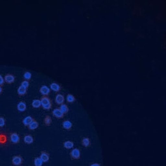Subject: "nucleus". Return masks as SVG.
Here are the masks:
<instances>
[{"instance_id": "1", "label": "nucleus", "mask_w": 166, "mask_h": 166, "mask_svg": "<svg viewBox=\"0 0 166 166\" xmlns=\"http://www.w3.org/2000/svg\"><path fill=\"white\" fill-rule=\"evenodd\" d=\"M81 152L80 149L77 148H73L69 152V156L73 160H78L81 158Z\"/></svg>"}, {"instance_id": "2", "label": "nucleus", "mask_w": 166, "mask_h": 166, "mask_svg": "<svg viewBox=\"0 0 166 166\" xmlns=\"http://www.w3.org/2000/svg\"><path fill=\"white\" fill-rule=\"evenodd\" d=\"M40 101L44 109L48 110L51 109L52 107V103L51 100L49 97L46 96H44L41 99Z\"/></svg>"}, {"instance_id": "3", "label": "nucleus", "mask_w": 166, "mask_h": 166, "mask_svg": "<svg viewBox=\"0 0 166 166\" xmlns=\"http://www.w3.org/2000/svg\"><path fill=\"white\" fill-rule=\"evenodd\" d=\"M23 162V159L21 156L17 155L13 157L12 159V163L14 165L20 166Z\"/></svg>"}, {"instance_id": "4", "label": "nucleus", "mask_w": 166, "mask_h": 166, "mask_svg": "<svg viewBox=\"0 0 166 166\" xmlns=\"http://www.w3.org/2000/svg\"><path fill=\"white\" fill-rule=\"evenodd\" d=\"M39 157L43 161V163H47L50 159V155L47 151L45 150H43L41 152Z\"/></svg>"}, {"instance_id": "5", "label": "nucleus", "mask_w": 166, "mask_h": 166, "mask_svg": "<svg viewBox=\"0 0 166 166\" xmlns=\"http://www.w3.org/2000/svg\"><path fill=\"white\" fill-rule=\"evenodd\" d=\"M10 139L11 141L13 144H18L20 142V136L17 133L14 132L10 134Z\"/></svg>"}, {"instance_id": "6", "label": "nucleus", "mask_w": 166, "mask_h": 166, "mask_svg": "<svg viewBox=\"0 0 166 166\" xmlns=\"http://www.w3.org/2000/svg\"><path fill=\"white\" fill-rule=\"evenodd\" d=\"M8 136L5 133H1L0 134V145L5 146L8 143Z\"/></svg>"}, {"instance_id": "7", "label": "nucleus", "mask_w": 166, "mask_h": 166, "mask_svg": "<svg viewBox=\"0 0 166 166\" xmlns=\"http://www.w3.org/2000/svg\"><path fill=\"white\" fill-rule=\"evenodd\" d=\"M4 81L7 84H13L15 81V78L13 75L8 74L5 76Z\"/></svg>"}, {"instance_id": "8", "label": "nucleus", "mask_w": 166, "mask_h": 166, "mask_svg": "<svg viewBox=\"0 0 166 166\" xmlns=\"http://www.w3.org/2000/svg\"><path fill=\"white\" fill-rule=\"evenodd\" d=\"M53 115L58 118H62L64 117V114L60 109H55L53 111Z\"/></svg>"}, {"instance_id": "9", "label": "nucleus", "mask_w": 166, "mask_h": 166, "mask_svg": "<svg viewBox=\"0 0 166 166\" xmlns=\"http://www.w3.org/2000/svg\"><path fill=\"white\" fill-rule=\"evenodd\" d=\"M81 144L85 148L89 147L91 145V142L89 138L84 137L81 140Z\"/></svg>"}, {"instance_id": "10", "label": "nucleus", "mask_w": 166, "mask_h": 166, "mask_svg": "<svg viewBox=\"0 0 166 166\" xmlns=\"http://www.w3.org/2000/svg\"><path fill=\"white\" fill-rule=\"evenodd\" d=\"M74 143L70 140L66 141L63 143V147L68 150L73 149L74 147Z\"/></svg>"}, {"instance_id": "11", "label": "nucleus", "mask_w": 166, "mask_h": 166, "mask_svg": "<svg viewBox=\"0 0 166 166\" xmlns=\"http://www.w3.org/2000/svg\"><path fill=\"white\" fill-rule=\"evenodd\" d=\"M26 105L25 102L20 101L19 102L17 105V109L18 111L23 112L25 111L26 109Z\"/></svg>"}, {"instance_id": "12", "label": "nucleus", "mask_w": 166, "mask_h": 166, "mask_svg": "<svg viewBox=\"0 0 166 166\" xmlns=\"http://www.w3.org/2000/svg\"><path fill=\"white\" fill-rule=\"evenodd\" d=\"M33 118L30 116H26L22 121V123L24 125L28 126L29 125L34 121Z\"/></svg>"}, {"instance_id": "13", "label": "nucleus", "mask_w": 166, "mask_h": 166, "mask_svg": "<svg viewBox=\"0 0 166 166\" xmlns=\"http://www.w3.org/2000/svg\"><path fill=\"white\" fill-rule=\"evenodd\" d=\"M24 142L27 144H31L33 143L34 139L33 137L30 135L25 136L23 139Z\"/></svg>"}, {"instance_id": "14", "label": "nucleus", "mask_w": 166, "mask_h": 166, "mask_svg": "<svg viewBox=\"0 0 166 166\" xmlns=\"http://www.w3.org/2000/svg\"><path fill=\"white\" fill-rule=\"evenodd\" d=\"M50 90L47 86H43L41 88L40 92L44 96H47L50 92Z\"/></svg>"}, {"instance_id": "15", "label": "nucleus", "mask_w": 166, "mask_h": 166, "mask_svg": "<svg viewBox=\"0 0 166 166\" xmlns=\"http://www.w3.org/2000/svg\"><path fill=\"white\" fill-rule=\"evenodd\" d=\"M27 92V89L20 85L17 90L18 94L20 96H22L26 94Z\"/></svg>"}, {"instance_id": "16", "label": "nucleus", "mask_w": 166, "mask_h": 166, "mask_svg": "<svg viewBox=\"0 0 166 166\" xmlns=\"http://www.w3.org/2000/svg\"><path fill=\"white\" fill-rule=\"evenodd\" d=\"M63 126L65 129L69 131L71 129L72 124L68 120H65L63 123Z\"/></svg>"}, {"instance_id": "17", "label": "nucleus", "mask_w": 166, "mask_h": 166, "mask_svg": "<svg viewBox=\"0 0 166 166\" xmlns=\"http://www.w3.org/2000/svg\"><path fill=\"white\" fill-rule=\"evenodd\" d=\"M64 98L62 95L58 94L56 96V102L58 104H63L64 101Z\"/></svg>"}, {"instance_id": "18", "label": "nucleus", "mask_w": 166, "mask_h": 166, "mask_svg": "<svg viewBox=\"0 0 166 166\" xmlns=\"http://www.w3.org/2000/svg\"><path fill=\"white\" fill-rule=\"evenodd\" d=\"M43 162L39 157L35 158L34 160V164L35 166H42Z\"/></svg>"}, {"instance_id": "19", "label": "nucleus", "mask_w": 166, "mask_h": 166, "mask_svg": "<svg viewBox=\"0 0 166 166\" xmlns=\"http://www.w3.org/2000/svg\"><path fill=\"white\" fill-rule=\"evenodd\" d=\"M39 124L38 123L34 120L32 123L30 124L28 126L29 129L31 130H34L37 129L38 127Z\"/></svg>"}, {"instance_id": "20", "label": "nucleus", "mask_w": 166, "mask_h": 166, "mask_svg": "<svg viewBox=\"0 0 166 166\" xmlns=\"http://www.w3.org/2000/svg\"><path fill=\"white\" fill-rule=\"evenodd\" d=\"M44 122L45 125L47 126H50L52 122L51 116L49 115H46L44 119Z\"/></svg>"}, {"instance_id": "21", "label": "nucleus", "mask_w": 166, "mask_h": 166, "mask_svg": "<svg viewBox=\"0 0 166 166\" xmlns=\"http://www.w3.org/2000/svg\"><path fill=\"white\" fill-rule=\"evenodd\" d=\"M50 87L52 90L55 92H57L61 90V87L58 84L56 83H53L50 85Z\"/></svg>"}, {"instance_id": "22", "label": "nucleus", "mask_w": 166, "mask_h": 166, "mask_svg": "<svg viewBox=\"0 0 166 166\" xmlns=\"http://www.w3.org/2000/svg\"><path fill=\"white\" fill-rule=\"evenodd\" d=\"M32 105L33 108H39L41 105V101L39 100H34L32 102Z\"/></svg>"}, {"instance_id": "23", "label": "nucleus", "mask_w": 166, "mask_h": 166, "mask_svg": "<svg viewBox=\"0 0 166 166\" xmlns=\"http://www.w3.org/2000/svg\"><path fill=\"white\" fill-rule=\"evenodd\" d=\"M60 109L64 114H67L69 111L68 106L65 104H61Z\"/></svg>"}, {"instance_id": "24", "label": "nucleus", "mask_w": 166, "mask_h": 166, "mask_svg": "<svg viewBox=\"0 0 166 166\" xmlns=\"http://www.w3.org/2000/svg\"><path fill=\"white\" fill-rule=\"evenodd\" d=\"M67 102L69 103H72L75 100L74 96L71 94H68L67 96Z\"/></svg>"}, {"instance_id": "25", "label": "nucleus", "mask_w": 166, "mask_h": 166, "mask_svg": "<svg viewBox=\"0 0 166 166\" xmlns=\"http://www.w3.org/2000/svg\"><path fill=\"white\" fill-rule=\"evenodd\" d=\"M6 121L4 117L0 116V127H3L5 125Z\"/></svg>"}, {"instance_id": "26", "label": "nucleus", "mask_w": 166, "mask_h": 166, "mask_svg": "<svg viewBox=\"0 0 166 166\" xmlns=\"http://www.w3.org/2000/svg\"><path fill=\"white\" fill-rule=\"evenodd\" d=\"M32 77V75L29 72H26L24 74V77L26 80H29Z\"/></svg>"}, {"instance_id": "27", "label": "nucleus", "mask_w": 166, "mask_h": 166, "mask_svg": "<svg viewBox=\"0 0 166 166\" xmlns=\"http://www.w3.org/2000/svg\"><path fill=\"white\" fill-rule=\"evenodd\" d=\"M29 83L28 81H27V80H24L21 83V85H20L27 89L29 87Z\"/></svg>"}, {"instance_id": "28", "label": "nucleus", "mask_w": 166, "mask_h": 166, "mask_svg": "<svg viewBox=\"0 0 166 166\" xmlns=\"http://www.w3.org/2000/svg\"><path fill=\"white\" fill-rule=\"evenodd\" d=\"M5 82L4 79L2 75H0V86H2L4 85Z\"/></svg>"}, {"instance_id": "29", "label": "nucleus", "mask_w": 166, "mask_h": 166, "mask_svg": "<svg viewBox=\"0 0 166 166\" xmlns=\"http://www.w3.org/2000/svg\"><path fill=\"white\" fill-rule=\"evenodd\" d=\"M3 89L2 86H0V94H1L3 92Z\"/></svg>"}, {"instance_id": "30", "label": "nucleus", "mask_w": 166, "mask_h": 166, "mask_svg": "<svg viewBox=\"0 0 166 166\" xmlns=\"http://www.w3.org/2000/svg\"><path fill=\"white\" fill-rule=\"evenodd\" d=\"M90 166H100L97 163H95L92 164Z\"/></svg>"}, {"instance_id": "31", "label": "nucleus", "mask_w": 166, "mask_h": 166, "mask_svg": "<svg viewBox=\"0 0 166 166\" xmlns=\"http://www.w3.org/2000/svg\"></svg>"}]
</instances>
